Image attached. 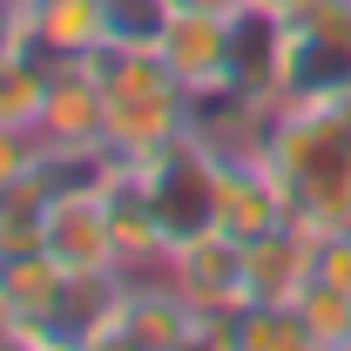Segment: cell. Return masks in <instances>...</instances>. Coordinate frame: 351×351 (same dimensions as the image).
I'll return each mask as SVG.
<instances>
[{
    "label": "cell",
    "mask_w": 351,
    "mask_h": 351,
    "mask_svg": "<svg viewBox=\"0 0 351 351\" xmlns=\"http://www.w3.org/2000/svg\"><path fill=\"white\" fill-rule=\"evenodd\" d=\"M156 61L176 75V88L189 101L237 95V88H250V21L176 0L169 21H162V41H156Z\"/></svg>",
    "instance_id": "1"
},
{
    "label": "cell",
    "mask_w": 351,
    "mask_h": 351,
    "mask_svg": "<svg viewBox=\"0 0 351 351\" xmlns=\"http://www.w3.org/2000/svg\"><path fill=\"white\" fill-rule=\"evenodd\" d=\"M162 277L203 311V345H237V311L250 304V250L223 223H203V230L169 237Z\"/></svg>",
    "instance_id": "2"
},
{
    "label": "cell",
    "mask_w": 351,
    "mask_h": 351,
    "mask_svg": "<svg viewBox=\"0 0 351 351\" xmlns=\"http://www.w3.org/2000/svg\"><path fill=\"white\" fill-rule=\"evenodd\" d=\"M115 176H68L54 162V189L41 210V250L68 277H115V189H108Z\"/></svg>",
    "instance_id": "3"
},
{
    "label": "cell",
    "mask_w": 351,
    "mask_h": 351,
    "mask_svg": "<svg viewBox=\"0 0 351 351\" xmlns=\"http://www.w3.org/2000/svg\"><path fill=\"white\" fill-rule=\"evenodd\" d=\"M129 176L142 182V196L156 203V217H162L169 237L203 230V223L217 217V149H210L196 129L176 135L169 149H156V156L129 162Z\"/></svg>",
    "instance_id": "4"
},
{
    "label": "cell",
    "mask_w": 351,
    "mask_h": 351,
    "mask_svg": "<svg viewBox=\"0 0 351 351\" xmlns=\"http://www.w3.org/2000/svg\"><path fill=\"white\" fill-rule=\"evenodd\" d=\"M298 217V203H291V182L270 169V156L263 149H237V156H217V217L237 243H257L270 230H284V223Z\"/></svg>",
    "instance_id": "5"
},
{
    "label": "cell",
    "mask_w": 351,
    "mask_h": 351,
    "mask_svg": "<svg viewBox=\"0 0 351 351\" xmlns=\"http://www.w3.org/2000/svg\"><path fill=\"white\" fill-rule=\"evenodd\" d=\"M41 135L54 149V162H82V156H115L108 149V88L88 61H54L41 108Z\"/></svg>",
    "instance_id": "6"
},
{
    "label": "cell",
    "mask_w": 351,
    "mask_h": 351,
    "mask_svg": "<svg viewBox=\"0 0 351 351\" xmlns=\"http://www.w3.org/2000/svg\"><path fill=\"white\" fill-rule=\"evenodd\" d=\"M27 7V47L47 61H82L88 47L108 41L101 0H21Z\"/></svg>",
    "instance_id": "7"
},
{
    "label": "cell",
    "mask_w": 351,
    "mask_h": 351,
    "mask_svg": "<svg viewBox=\"0 0 351 351\" xmlns=\"http://www.w3.org/2000/svg\"><path fill=\"white\" fill-rule=\"evenodd\" d=\"M47 82H54V61L21 47L0 61V122L14 129H41V108H47Z\"/></svg>",
    "instance_id": "8"
},
{
    "label": "cell",
    "mask_w": 351,
    "mask_h": 351,
    "mask_svg": "<svg viewBox=\"0 0 351 351\" xmlns=\"http://www.w3.org/2000/svg\"><path fill=\"white\" fill-rule=\"evenodd\" d=\"M237 345L243 351H317L304 311L298 304H270V298H250V304L237 311Z\"/></svg>",
    "instance_id": "9"
},
{
    "label": "cell",
    "mask_w": 351,
    "mask_h": 351,
    "mask_svg": "<svg viewBox=\"0 0 351 351\" xmlns=\"http://www.w3.org/2000/svg\"><path fill=\"white\" fill-rule=\"evenodd\" d=\"M298 311H304V324H311V345L351 351V298H345V291H331L324 277H311L304 298H298Z\"/></svg>",
    "instance_id": "10"
},
{
    "label": "cell",
    "mask_w": 351,
    "mask_h": 351,
    "mask_svg": "<svg viewBox=\"0 0 351 351\" xmlns=\"http://www.w3.org/2000/svg\"><path fill=\"white\" fill-rule=\"evenodd\" d=\"M169 7H176V0H101V14H108V41H115V47H156V41H162Z\"/></svg>",
    "instance_id": "11"
},
{
    "label": "cell",
    "mask_w": 351,
    "mask_h": 351,
    "mask_svg": "<svg viewBox=\"0 0 351 351\" xmlns=\"http://www.w3.org/2000/svg\"><path fill=\"white\" fill-rule=\"evenodd\" d=\"M54 162V149H47L41 129H14V122H0V189H14L21 176H41Z\"/></svg>",
    "instance_id": "12"
},
{
    "label": "cell",
    "mask_w": 351,
    "mask_h": 351,
    "mask_svg": "<svg viewBox=\"0 0 351 351\" xmlns=\"http://www.w3.org/2000/svg\"><path fill=\"white\" fill-rule=\"evenodd\" d=\"M317 277H324L331 291H345V298H351V223L317 230Z\"/></svg>",
    "instance_id": "13"
},
{
    "label": "cell",
    "mask_w": 351,
    "mask_h": 351,
    "mask_svg": "<svg viewBox=\"0 0 351 351\" xmlns=\"http://www.w3.org/2000/svg\"><path fill=\"white\" fill-rule=\"evenodd\" d=\"M27 47V7L21 0H0V61Z\"/></svg>",
    "instance_id": "14"
},
{
    "label": "cell",
    "mask_w": 351,
    "mask_h": 351,
    "mask_svg": "<svg viewBox=\"0 0 351 351\" xmlns=\"http://www.w3.org/2000/svg\"><path fill=\"white\" fill-rule=\"evenodd\" d=\"M311 0H250V14L257 21H291V14H304Z\"/></svg>",
    "instance_id": "15"
},
{
    "label": "cell",
    "mask_w": 351,
    "mask_h": 351,
    "mask_svg": "<svg viewBox=\"0 0 351 351\" xmlns=\"http://www.w3.org/2000/svg\"><path fill=\"white\" fill-rule=\"evenodd\" d=\"M182 7H210V14H230V21H250V0H182Z\"/></svg>",
    "instance_id": "16"
}]
</instances>
